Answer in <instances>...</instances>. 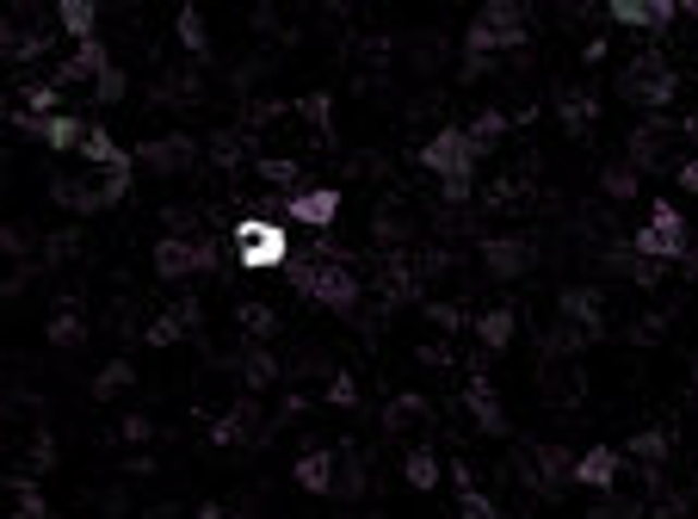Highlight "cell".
I'll list each match as a JSON object with an SVG mask.
<instances>
[{
  "label": "cell",
  "instance_id": "6da1fadb",
  "mask_svg": "<svg viewBox=\"0 0 698 519\" xmlns=\"http://www.w3.org/2000/svg\"><path fill=\"white\" fill-rule=\"evenodd\" d=\"M291 285H297V297H309L316 309H334V316L359 309V297H365V285L353 279V267H346L334 248L303 254L297 267H291Z\"/></svg>",
  "mask_w": 698,
  "mask_h": 519
},
{
  "label": "cell",
  "instance_id": "7a4b0ae2",
  "mask_svg": "<svg viewBox=\"0 0 698 519\" xmlns=\"http://www.w3.org/2000/svg\"><path fill=\"white\" fill-rule=\"evenodd\" d=\"M526 38H531V25H526V7H519V0H482L470 32H464V50H470L464 62H489V57H501V50H519Z\"/></svg>",
  "mask_w": 698,
  "mask_h": 519
},
{
  "label": "cell",
  "instance_id": "3957f363",
  "mask_svg": "<svg viewBox=\"0 0 698 519\" xmlns=\"http://www.w3.org/2000/svg\"><path fill=\"white\" fill-rule=\"evenodd\" d=\"M619 94L630 99V106H642L649 118H661L668 106L679 99V69L661 50H642V57L624 62V75H619Z\"/></svg>",
  "mask_w": 698,
  "mask_h": 519
},
{
  "label": "cell",
  "instance_id": "277c9868",
  "mask_svg": "<svg viewBox=\"0 0 698 519\" xmlns=\"http://www.w3.org/2000/svg\"><path fill=\"white\" fill-rule=\"evenodd\" d=\"M630 248H637V260H656V267H668V260H686V254H693V230H686V217H679L674 198H656V205H649L642 230L630 235Z\"/></svg>",
  "mask_w": 698,
  "mask_h": 519
},
{
  "label": "cell",
  "instance_id": "5b68a950",
  "mask_svg": "<svg viewBox=\"0 0 698 519\" xmlns=\"http://www.w3.org/2000/svg\"><path fill=\"white\" fill-rule=\"evenodd\" d=\"M229 242H235V260H242L247 272L291 267V230H284V223H272V217H242Z\"/></svg>",
  "mask_w": 698,
  "mask_h": 519
},
{
  "label": "cell",
  "instance_id": "8992f818",
  "mask_svg": "<svg viewBox=\"0 0 698 519\" xmlns=\"http://www.w3.org/2000/svg\"><path fill=\"white\" fill-rule=\"evenodd\" d=\"M420 168L433 173L439 186H476V149L464 136V124H445V131L427 136L420 143Z\"/></svg>",
  "mask_w": 698,
  "mask_h": 519
},
{
  "label": "cell",
  "instance_id": "52a82bcc",
  "mask_svg": "<svg viewBox=\"0 0 698 519\" xmlns=\"http://www.w3.org/2000/svg\"><path fill=\"white\" fill-rule=\"evenodd\" d=\"M149 267H155V279L180 285V279H198V272L217 267V248H210L205 235H198V242H186V235H168V242H155Z\"/></svg>",
  "mask_w": 698,
  "mask_h": 519
},
{
  "label": "cell",
  "instance_id": "ba28073f",
  "mask_svg": "<svg viewBox=\"0 0 698 519\" xmlns=\"http://www.w3.org/2000/svg\"><path fill=\"white\" fill-rule=\"evenodd\" d=\"M340 211H346V193H340V186H303V193L284 198V217L303 223V230H334Z\"/></svg>",
  "mask_w": 698,
  "mask_h": 519
},
{
  "label": "cell",
  "instance_id": "9c48e42d",
  "mask_svg": "<svg viewBox=\"0 0 698 519\" xmlns=\"http://www.w3.org/2000/svg\"><path fill=\"white\" fill-rule=\"evenodd\" d=\"M556 309H563V328H575L587 346L605 334V304H600V291L593 285H568L563 297H556Z\"/></svg>",
  "mask_w": 698,
  "mask_h": 519
},
{
  "label": "cell",
  "instance_id": "30bf717a",
  "mask_svg": "<svg viewBox=\"0 0 698 519\" xmlns=\"http://www.w3.org/2000/svg\"><path fill=\"white\" fill-rule=\"evenodd\" d=\"M619 470H624V452H619V445H587L581 458L568 464V482H581V489L605 495V489H619Z\"/></svg>",
  "mask_w": 698,
  "mask_h": 519
},
{
  "label": "cell",
  "instance_id": "8fae6325",
  "mask_svg": "<svg viewBox=\"0 0 698 519\" xmlns=\"http://www.w3.org/2000/svg\"><path fill=\"white\" fill-rule=\"evenodd\" d=\"M605 20L624 25V32H668L679 20V0H612Z\"/></svg>",
  "mask_w": 698,
  "mask_h": 519
},
{
  "label": "cell",
  "instance_id": "7c38bea8",
  "mask_svg": "<svg viewBox=\"0 0 698 519\" xmlns=\"http://www.w3.org/2000/svg\"><path fill=\"white\" fill-rule=\"evenodd\" d=\"M13 124H20L25 136H38L44 149H81V136H87V118H75V112H57V118H25V112H13Z\"/></svg>",
  "mask_w": 698,
  "mask_h": 519
},
{
  "label": "cell",
  "instance_id": "4fadbf2b",
  "mask_svg": "<svg viewBox=\"0 0 698 519\" xmlns=\"http://www.w3.org/2000/svg\"><path fill=\"white\" fill-rule=\"evenodd\" d=\"M531 260H538V254H531V242H519V235H489V242H482V267H489L494 279H526Z\"/></svg>",
  "mask_w": 698,
  "mask_h": 519
},
{
  "label": "cell",
  "instance_id": "5bb4252c",
  "mask_svg": "<svg viewBox=\"0 0 698 519\" xmlns=\"http://www.w3.org/2000/svg\"><path fill=\"white\" fill-rule=\"evenodd\" d=\"M136 161H143L149 173H180V168L198 161V136H155V143L136 149Z\"/></svg>",
  "mask_w": 698,
  "mask_h": 519
},
{
  "label": "cell",
  "instance_id": "9a60e30c",
  "mask_svg": "<svg viewBox=\"0 0 698 519\" xmlns=\"http://www.w3.org/2000/svg\"><path fill=\"white\" fill-rule=\"evenodd\" d=\"M99 69H112V57H106V44H99V38H87V44H75V50L57 62V75H50V81H57V87H75V81L94 87Z\"/></svg>",
  "mask_w": 698,
  "mask_h": 519
},
{
  "label": "cell",
  "instance_id": "2e32d148",
  "mask_svg": "<svg viewBox=\"0 0 698 519\" xmlns=\"http://www.w3.org/2000/svg\"><path fill=\"white\" fill-rule=\"evenodd\" d=\"M205 322V309H198V297H180V304L173 309H161V316H155L149 328H143V334H149V346H173V341H186L192 328Z\"/></svg>",
  "mask_w": 698,
  "mask_h": 519
},
{
  "label": "cell",
  "instance_id": "e0dca14e",
  "mask_svg": "<svg viewBox=\"0 0 698 519\" xmlns=\"http://www.w3.org/2000/svg\"><path fill=\"white\" fill-rule=\"evenodd\" d=\"M464 408H470V421L482 427V433H507V415H501V403H494V390H489L482 371L464 378Z\"/></svg>",
  "mask_w": 698,
  "mask_h": 519
},
{
  "label": "cell",
  "instance_id": "ac0fdd59",
  "mask_svg": "<svg viewBox=\"0 0 698 519\" xmlns=\"http://www.w3.org/2000/svg\"><path fill=\"white\" fill-rule=\"evenodd\" d=\"M668 136H674V124H668V118H649V124H637V131H630V168H661V143H668Z\"/></svg>",
  "mask_w": 698,
  "mask_h": 519
},
{
  "label": "cell",
  "instance_id": "d6986e66",
  "mask_svg": "<svg viewBox=\"0 0 698 519\" xmlns=\"http://www.w3.org/2000/svg\"><path fill=\"white\" fill-rule=\"evenodd\" d=\"M81 161H94V168L99 173H106V168H124V161H136V155L131 149H118V136L112 131H106V124H87V136H81Z\"/></svg>",
  "mask_w": 698,
  "mask_h": 519
},
{
  "label": "cell",
  "instance_id": "ffe728a7",
  "mask_svg": "<svg viewBox=\"0 0 698 519\" xmlns=\"http://www.w3.org/2000/svg\"><path fill=\"white\" fill-rule=\"evenodd\" d=\"M291 477H297V489H309V495H334V452H328V445L303 452Z\"/></svg>",
  "mask_w": 698,
  "mask_h": 519
},
{
  "label": "cell",
  "instance_id": "44dd1931",
  "mask_svg": "<svg viewBox=\"0 0 698 519\" xmlns=\"http://www.w3.org/2000/svg\"><path fill=\"white\" fill-rule=\"evenodd\" d=\"M556 118H563V131H568V136H587L593 124H600V99L581 94V87H568V94L556 99Z\"/></svg>",
  "mask_w": 698,
  "mask_h": 519
},
{
  "label": "cell",
  "instance_id": "7402d4cb",
  "mask_svg": "<svg viewBox=\"0 0 698 519\" xmlns=\"http://www.w3.org/2000/svg\"><path fill=\"white\" fill-rule=\"evenodd\" d=\"M470 328H476V341H482V353H507V346H513V328H519V316L501 304V309H482Z\"/></svg>",
  "mask_w": 698,
  "mask_h": 519
},
{
  "label": "cell",
  "instance_id": "603a6c76",
  "mask_svg": "<svg viewBox=\"0 0 698 519\" xmlns=\"http://www.w3.org/2000/svg\"><path fill=\"white\" fill-rule=\"evenodd\" d=\"M57 25L75 44H87L99 32V7H94V0H57Z\"/></svg>",
  "mask_w": 698,
  "mask_h": 519
},
{
  "label": "cell",
  "instance_id": "cb8c5ba5",
  "mask_svg": "<svg viewBox=\"0 0 698 519\" xmlns=\"http://www.w3.org/2000/svg\"><path fill=\"white\" fill-rule=\"evenodd\" d=\"M173 32H180V50H186V57H198V62L210 57V25L198 7H180V13H173Z\"/></svg>",
  "mask_w": 698,
  "mask_h": 519
},
{
  "label": "cell",
  "instance_id": "d4e9b609",
  "mask_svg": "<svg viewBox=\"0 0 698 519\" xmlns=\"http://www.w3.org/2000/svg\"><path fill=\"white\" fill-rule=\"evenodd\" d=\"M452 477H457V519H501V507H494V501L476 489L464 464H452Z\"/></svg>",
  "mask_w": 698,
  "mask_h": 519
},
{
  "label": "cell",
  "instance_id": "484cf974",
  "mask_svg": "<svg viewBox=\"0 0 698 519\" xmlns=\"http://www.w3.org/2000/svg\"><path fill=\"white\" fill-rule=\"evenodd\" d=\"M131 180H136V161H124V168H106V173H94V198H99V211H112V205H124V198H131Z\"/></svg>",
  "mask_w": 698,
  "mask_h": 519
},
{
  "label": "cell",
  "instance_id": "4316f807",
  "mask_svg": "<svg viewBox=\"0 0 698 519\" xmlns=\"http://www.w3.org/2000/svg\"><path fill=\"white\" fill-rule=\"evenodd\" d=\"M624 452H630L637 464H649V470H656V464L674 452V440H668V427H637V433L624 440Z\"/></svg>",
  "mask_w": 698,
  "mask_h": 519
},
{
  "label": "cell",
  "instance_id": "83f0119b",
  "mask_svg": "<svg viewBox=\"0 0 698 519\" xmlns=\"http://www.w3.org/2000/svg\"><path fill=\"white\" fill-rule=\"evenodd\" d=\"M402 482H408V489H420V495H427V489H439V452H433V445H415V452L402 458Z\"/></svg>",
  "mask_w": 698,
  "mask_h": 519
},
{
  "label": "cell",
  "instance_id": "f1b7e54d",
  "mask_svg": "<svg viewBox=\"0 0 698 519\" xmlns=\"http://www.w3.org/2000/svg\"><path fill=\"white\" fill-rule=\"evenodd\" d=\"M464 136H470V149H476V161H482V155L494 149V143H501V136H507V112H476L470 124H464Z\"/></svg>",
  "mask_w": 698,
  "mask_h": 519
},
{
  "label": "cell",
  "instance_id": "f546056e",
  "mask_svg": "<svg viewBox=\"0 0 698 519\" xmlns=\"http://www.w3.org/2000/svg\"><path fill=\"white\" fill-rule=\"evenodd\" d=\"M568 464L575 458H563V452H556V445H538V458H531V470H538V489H544V495H556V489H563L568 482Z\"/></svg>",
  "mask_w": 698,
  "mask_h": 519
},
{
  "label": "cell",
  "instance_id": "4dcf8cb0",
  "mask_svg": "<svg viewBox=\"0 0 698 519\" xmlns=\"http://www.w3.org/2000/svg\"><path fill=\"white\" fill-rule=\"evenodd\" d=\"M50 198H57L62 211H75V217H94L99 211L94 180H57V186H50Z\"/></svg>",
  "mask_w": 698,
  "mask_h": 519
},
{
  "label": "cell",
  "instance_id": "1f68e13d",
  "mask_svg": "<svg viewBox=\"0 0 698 519\" xmlns=\"http://www.w3.org/2000/svg\"><path fill=\"white\" fill-rule=\"evenodd\" d=\"M242 378H247V390H272V384H279V359H272L266 346H247V353H242Z\"/></svg>",
  "mask_w": 698,
  "mask_h": 519
},
{
  "label": "cell",
  "instance_id": "d6a6232c",
  "mask_svg": "<svg viewBox=\"0 0 698 519\" xmlns=\"http://www.w3.org/2000/svg\"><path fill=\"white\" fill-rule=\"evenodd\" d=\"M334 495H346V501L365 495V464H359V452H334Z\"/></svg>",
  "mask_w": 698,
  "mask_h": 519
},
{
  "label": "cell",
  "instance_id": "836d02e7",
  "mask_svg": "<svg viewBox=\"0 0 698 519\" xmlns=\"http://www.w3.org/2000/svg\"><path fill=\"white\" fill-rule=\"evenodd\" d=\"M20 99H25V106H20L25 118H57L62 112V87H57V81H32Z\"/></svg>",
  "mask_w": 698,
  "mask_h": 519
},
{
  "label": "cell",
  "instance_id": "e575fe53",
  "mask_svg": "<svg viewBox=\"0 0 698 519\" xmlns=\"http://www.w3.org/2000/svg\"><path fill=\"white\" fill-rule=\"evenodd\" d=\"M260 180H266V186H284V198L303 193V168H297V161H284V155H266V161H260Z\"/></svg>",
  "mask_w": 698,
  "mask_h": 519
},
{
  "label": "cell",
  "instance_id": "d590c367",
  "mask_svg": "<svg viewBox=\"0 0 698 519\" xmlns=\"http://www.w3.org/2000/svg\"><path fill=\"white\" fill-rule=\"evenodd\" d=\"M131 384H136L131 359H112V366H106V371H99V378H94V396H99V403H112V396H124V390H131Z\"/></svg>",
  "mask_w": 698,
  "mask_h": 519
},
{
  "label": "cell",
  "instance_id": "8d00e7d4",
  "mask_svg": "<svg viewBox=\"0 0 698 519\" xmlns=\"http://www.w3.org/2000/svg\"><path fill=\"white\" fill-rule=\"evenodd\" d=\"M235 322H242V334H254V341H272V334H279L272 304H242V309H235Z\"/></svg>",
  "mask_w": 698,
  "mask_h": 519
},
{
  "label": "cell",
  "instance_id": "74e56055",
  "mask_svg": "<svg viewBox=\"0 0 698 519\" xmlns=\"http://www.w3.org/2000/svg\"><path fill=\"white\" fill-rule=\"evenodd\" d=\"M600 186H605V198H637V168H630V161H612V168L600 173Z\"/></svg>",
  "mask_w": 698,
  "mask_h": 519
},
{
  "label": "cell",
  "instance_id": "f35d334b",
  "mask_svg": "<svg viewBox=\"0 0 698 519\" xmlns=\"http://www.w3.org/2000/svg\"><path fill=\"white\" fill-rule=\"evenodd\" d=\"M124 94H131V81H124V69H118V62H112V69H99V81H94V99H99V106H118Z\"/></svg>",
  "mask_w": 698,
  "mask_h": 519
},
{
  "label": "cell",
  "instance_id": "ab89813d",
  "mask_svg": "<svg viewBox=\"0 0 698 519\" xmlns=\"http://www.w3.org/2000/svg\"><path fill=\"white\" fill-rule=\"evenodd\" d=\"M87 341V322H81L75 309H62L57 322H50V346H81Z\"/></svg>",
  "mask_w": 698,
  "mask_h": 519
},
{
  "label": "cell",
  "instance_id": "60d3db41",
  "mask_svg": "<svg viewBox=\"0 0 698 519\" xmlns=\"http://www.w3.org/2000/svg\"><path fill=\"white\" fill-rule=\"evenodd\" d=\"M297 112L309 118L316 131H328V124H334V94H309V99H303V106H297Z\"/></svg>",
  "mask_w": 698,
  "mask_h": 519
},
{
  "label": "cell",
  "instance_id": "b9f144b4",
  "mask_svg": "<svg viewBox=\"0 0 698 519\" xmlns=\"http://www.w3.org/2000/svg\"><path fill=\"white\" fill-rule=\"evenodd\" d=\"M328 403H334V408H353V403H359V384H353L346 371H334V378H328Z\"/></svg>",
  "mask_w": 698,
  "mask_h": 519
},
{
  "label": "cell",
  "instance_id": "7bdbcfd3",
  "mask_svg": "<svg viewBox=\"0 0 698 519\" xmlns=\"http://www.w3.org/2000/svg\"><path fill=\"white\" fill-rule=\"evenodd\" d=\"M415 415H427V403H420V396H402V403L383 408V427H402V421H415Z\"/></svg>",
  "mask_w": 698,
  "mask_h": 519
},
{
  "label": "cell",
  "instance_id": "ee69618b",
  "mask_svg": "<svg viewBox=\"0 0 698 519\" xmlns=\"http://www.w3.org/2000/svg\"><path fill=\"white\" fill-rule=\"evenodd\" d=\"M44 50H50V38H44V32H20V44H13V62H38Z\"/></svg>",
  "mask_w": 698,
  "mask_h": 519
},
{
  "label": "cell",
  "instance_id": "f6af8a7d",
  "mask_svg": "<svg viewBox=\"0 0 698 519\" xmlns=\"http://www.w3.org/2000/svg\"><path fill=\"white\" fill-rule=\"evenodd\" d=\"M427 322L452 334V328H464V309H457V304H427Z\"/></svg>",
  "mask_w": 698,
  "mask_h": 519
},
{
  "label": "cell",
  "instance_id": "bcb514c9",
  "mask_svg": "<svg viewBox=\"0 0 698 519\" xmlns=\"http://www.w3.org/2000/svg\"><path fill=\"white\" fill-rule=\"evenodd\" d=\"M674 180L686 186V193H698V149H693V155H686V161L674 168Z\"/></svg>",
  "mask_w": 698,
  "mask_h": 519
},
{
  "label": "cell",
  "instance_id": "7dc6e473",
  "mask_svg": "<svg viewBox=\"0 0 698 519\" xmlns=\"http://www.w3.org/2000/svg\"><path fill=\"white\" fill-rule=\"evenodd\" d=\"M149 433H155V427H149V415H131V421H124V440H131V445H143Z\"/></svg>",
  "mask_w": 698,
  "mask_h": 519
},
{
  "label": "cell",
  "instance_id": "c3c4849f",
  "mask_svg": "<svg viewBox=\"0 0 698 519\" xmlns=\"http://www.w3.org/2000/svg\"><path fill=\"white\" fill-rule=\"evenodd\" d=\"M13 44H20V25L0 20V57H7V62H13Z\"/></svg>",
  "mask_w": 698,
  "mask_h": 519
},
{
  "label": "cell",
  "instance_id": "681fc988",
  "mask_svg": "<svg viewBox=\"0 0 698 519\" xmlns=\"http://www.w3.org/2000/svg\"><path fill=\"white\" fill-rule=\"evenodd\" d=\"M605 50H612V44H605V38H593V44H587V50H581V62H587V69H593V62H605Z\"/></svg>",
  "mask_w": 698,
  "mask_h": 519
},
{
  "label": "cell",
  "instance_id": "f907efd6",
  "mask_svg": "<svg viewBox=\"0 0 698 519\" xmlns=\"http://www.w3.org/2000/svg\"><path fill=\"white\" fill-rule=\"evenodd\" d=\"M679 20H693V25H698V0H679Z\"/></svg>",
  "mask_w": 698,
  "mask_h": 519
}]
</instances>
